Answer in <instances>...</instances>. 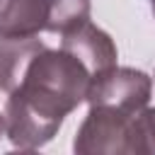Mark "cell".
<instances>
[{
	"label": "cell",
	"instance_id": "52a82bcc",
	"mask_svg": "<svg viewBox=\"0 0 155 155\" xmlns=\"http://www.w3.org/2000/svg\"><path fill=\"white\" fill-rule=\"evenodd\" d=\"M46 44L36 36H0V90L12 92L22 85L29 63Z\"/></svg>",
	"mask_w": 155,
	"mask_h": 155
},
{
	"label": "cell",
	"instance_id": "6da1fadb",
	"mask_svg": "<svg viewBox=\"0 0 155 155\" xmlns=\"http://www.w3.org/2000/svg\"><path fill=\"white\" fill-rule=\"evenodd\" d=\"M92 82V73L68 51L44 48L29 63L24 80L10 94L19 97L27 107L53 124H63V119L87 97Z\"/></svg>",
	"mask_w": 155,
	"mask_h": 155
},
{
	"label": "cell",
	"instance_id": "30bf717a",
	"mask_svg": "<svg viewBox=\"0 0 155 155\" xmlns=\"http://www.w3.org/2000/svg\"><path fill=\"white\" fill-rule=\"evenodd\" d=\"M153 15H155V0H153Z\"/></svg>",
	"mask_w": 155,
	"mask_h": 155
},
{
	"label": "cell",
	"instance_id": "9c48e42d",
	"mask_svg": "<svg viewBox=\"0 0 155 155\" xmlns=\"http://www.w3.org/2000/svg\"><path fill=\"white\" fill-rule=\"evenodd\" d=\"M5 133V114H0V136Z\"/></svg>",
	"mask_w": 155,
	"mask_h": 155
},
{
	"label": "cell",
	"instance_id": "277c9868",
	"mask_svg": "<svg viewBox=\"0 0 155 155\" xmlns=\"http://www.w3.org/2000/svg\"><path fill=\"white\" fill-rule=\"evenodd\" d=\"M153 80L136 68H109L92 78L85 102L90 107H114L128 114H138L148 107Z\"/></svg>",
	"mask_w": 155,
	"mask_h": 155
},
{
	"label": "cell",
	"instance_id": "5b68a950",
	"mask_svg": "<svg viewBox=\"0 0 155 155\" xmlns=\"http://www.w3.org/2000/svg\"><path fill=\"white\" fill-rule=\"evenodd\" d=\"M61 48L73 53L92 73V78L116 65V44H114V39L104 29L92 24L90 19L78 24L75 29L65 31Z\"/></svg>",
	"mask_w": 155,
	"mask_h": 155
},
{
	"label": "cell",
	"instance_id": "7a4b0ae2",
	"mask_svg": "<svg viewBox=\"0 0 155 155\" xmlns=\"http://www.w3.org/2000/svg\"><path fill=\"white\" fill-rule=\"evenodd\" d=\"M90 19V0H0V36L65 34Z\"/></svg>",
	"mask_w": 155,
	"mask_h": 155
},
{
	"label": "cell",
	"instance_id": "3957f363",
	"mask_svg": "<svg viewBox=\"0 0 155 155\" xmlns=\"http://www.w3.org/2000/svg\"><path fill=\"white\" fill-rule=\"evenodd\" d=\"M73 150L80 155H136V114L114 107H90L73 140Z\"/></svg>",
	"mask_w": 155,
	"mask_h": 155
},
{
	"label": "cell",
	"instance_id": "8992f818",
	"mask_svg": "<svg viewBox=\"0 0 155 155\" xmlns=\"http://www.w3.org/2000/svg\"><path fill=\"white\" fill-rule=\"evenodd\" d=\"M61 126L36 114L31 107H27L19 97L10 94L5 104V133L10 143L19 150H36L46 145Z\"/></svg>",
	"mask_w": 155,
	"mask_h": 155
},
{
	"label": "cell",
	"instance_id": "ba28073f",
	"mask_svg": "<svg viewBox=\"0 0 155 155\" xmlns=\"http://www.w3.org/2000/svg\"><path fill=\"white\" fill-rule=\"evenodd\" d=\"M136 136H138V153L148 155L155 153V109H140L136 114Z\"/></svg>",
	"mask_w": 155,
	"mask_h": 155
}]
</instances>
